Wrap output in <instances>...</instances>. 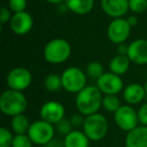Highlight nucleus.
I'll return each mask as SVG.
<instances>
[{"mask_svg":"<svg viewBox=\"0 0 147 147\" xmlns=\"http://www.w3.org/2000/svg\"><path fill=\"white\" fill-rule=\"evenodd\" d=\"M127 22H128L129 25L132 27V26H135V25L138 23V19H137L136 16L132 15V16H129L128 18H127Z\"/></svg>","mask_w":147,"mask_h":147,"instance_id":"34","label":"nucleus"},{"mask_svg":"<svg viewBox=\"0 0 147 147\" xmlns=\"http://www.w3.org/2000/svg\"><path fill=\"white\" fill-rule=\"evenodd\" d=\"M144 88H145V91H146V95H147V80H146V82H145Z\"/></svg>","mask_w":147,"mask_h":147,"instance_id":"36","label":"nucleus"},{"mask_svg":"<svg viewBox=\"0 0 147 147\" xmlns=\"http://www.w3.org/2000/svg\"><path fill=\"white\" fill-rule=\"evenodd\" d=\"M29 120L24 114H19L12 117L11 120V128L12 131L15 133V135H22L27 134L30 127Z\"/></svg>","mask_w":147,"mask_h":147,"instance_id":"20","label":"nucleus"},{"mask_svg":"<svg viewBox=\"0 0 147 147\" xmlns=\"http://www.w3.org/2000/svg\"><path fill=\"white\" fill-rule=\"evenodd\" d=\"M87 74L91 78H94L98 80L103 74H104V67L99 61H91L87 65Z\"/></svg>","mask_w":147,"mask_h":147,"instance_id":"23","label":"nucleus"},{"mask_svg":"<svg viewBox=\"0 0 147 147\" xmlns=\"http://www.w3.org/2000/svg\"><path fill=\"white\" fill-rule=\"evenodd\" d=\"M102 92L97 86H86L77 94L76 107L85 116L96 114L102 106Z\"/></svg>","mask_w":147,"mask_h":147,"instance_id":"1","label":"nucleus"},{"mask_svg":"<svg viewBox=\"0 0 147 147\" xmlns=\"http://www.w3.org/2000/svg\"><path fill=\"white\" fill-rule=\"evenodd\" d=\"M103 11L113 18H121L129 10V0H101Z\"/></svg>","mask_w":147,"mask_h":147,"instance_id":"14","label":"nucleus"},{"mask_svg":"<svg viewBox=\"0 0 147 147\" xmlns=\"http://www.w3.org/2000/svg\"><path fill=\"white\" fill-rule=\"evenodd\" d=\"M97 87L105 95H117L123 90V81L113 73H104L97 80Z\"/></svg>","mask_w":147,"mask_h":147,"instance_id":"10","label":"nucleus"},{"mask_svg":"<svg viewBox=\"0 0 147 147\" xmlns=\"http://www.w3.org/2000/svg\"><path fill=\"white\" fill-rule=\"evenodd\" d=\"M65 109L61 103L57 101H49L41 106L39 114L41 120L47 121L51 124H57L65 118Z\"/></svg>","mask_w":147,"mask_h":147,"instance_id":"11","label":"nucleus"},{"mask_svg":"<svg viewBox=\"0 0 147 147\" xmlns=\"http://www.w3.org/2000/svg\"><path fill=\"white\" fill-rule=\"evenodd\" d=\"M65 5L71 12L84 15L93 9L94 0H65Z\"/></svg>","mask_w":147,"mask_h":147,"instance_id":"18","label":"nucleus"},{"mask_svg":"<svg viewBox=\"0 0 147 147\" xmlns=\"http://www.w3.org/2000/svg\"><path fill=\"white\" fill-rule=\"evenodd\" d=\"M14 136L5 127L0 128V147H11Z\"/></svg>","mask_w":147,"mask_h":147,"instance_id":"24","label":"nucleus"},{"mask_svg":"<svg viewBox=\"0 0 147 147\" xmlns=\"http://www.w3.org/2000/svg\"><path fill=\"white\" fill-rule=\"evenodd\" d=\"M43 147H65V142L61 141V139L53 138L49 143H47Z\"/></svg>","mask_w":147,"mask_h":147,"instance_id":"32","label":"nucleus"},{"mask_svg":"<svg viewBox=\"0 0 147 147\" xmlns=\"http://www.w3.org/2000/svg\"><path fill=\"white\" fill-rule=\"evenodd\" d=\"M114 119L116 125L123 131L130 132L135 129L139 123L138 114L129 105H124L119 108L116 113H114Z\"/></svg>","mask_w":147,"mask_h":147,"instance_id":"8","label":"nucleus"},{"mask_svg":"<svg viewBox=\"0 0 147 147\" xmlns=\"http://www.w3.org/2000/svg\"><path fill=\"white\" fill-rule=\"evenodd\" d=\"M26 4V0H9L8 1L9 8L14 13H19L22 12V11H25Z\"/></svg>","mask_w":147,"mask_h":147,"instance_id":"28","label":"nucleus"},{"mask_svg":"<svg viewBox=\"0 0 147 147\" xmlns=\"http://www.w3.org/2000/svg\"><path fill=\"white\" fill-rule=\"evenodd\" d=\"M63 88L69 93H77L86 87L87 78L85 73L81 69L76 67H67L61 74Z\"/></svg>","mask_w":147,"mask_h":147,"instance_id":"5","label":"nucleus"},{"mask_svg":"<svg viewBox=\"0 0 147 147\" xmlns=\"http://www.w3.org/2000/svg\"><path fill=\"white\" fill-rule=\"evenodd\" d=\"M69 121H71L73 127H75V128H79V127L84 126L85 118L83 117V115L81 114V113H79V114L71 115V118H69Z\"/></svg>","mask_w":147,"mask_h":147,"instance_id":"30","label":"nucleus"},{"mask_svg":"<svg viewBox=\"0 0 147 147\" xmlns=\"http://www.w3.org/2000/svg\"><path fill=\"white\" fill-rule=\"evenodd\" d=\"M125 147H147V126H138L128 132Z\"/></svg>","mask_w":147,"mask_h":147,"instance_id":"15","label":"nucleus"},{"mask_svg":"<svg viewBox=\"0 0 147 147\" xmlns=\"http://www.w3.org/2000/svg\"><path fill=\"white\" fill-rule=\"evenodd\" d=\"M11 18H12V16H11L9 9L3 6L1 8V10H0V22L2 23V24H4L8 20H11Z\"/></svg>","mask_w":147,"mask_h":147,"instance_id":"31","label":"nucleus"},{"mask_svg":"<svg viewBox=\"0 0 147 147\" xmlns=\"http://www.w3.org/2000/svg\"><path fill=\"white\" fill-rule=\"evenodd\" d=\"M45 1L51 3V4H61V3L65 2V0H45Z\"/></svg>","mask_w":147,"mask_h":147,"instance_id":"35","label":"nucleus"},{"mask_svg":"<svg viewBox=\"0 0 147 147\" xmlns=\"http://www.w3.org/2000/svg\"><path fill=\"white\" fill-rule=\"evenodd\" d=\"M57 130L59 134L63 135V136H67V134L73 131V125H71V121L69 119H67V118H63L61 119L59 122H57Z\"/></svg>","mask_w":147,"mask_h":147,"instance_id":"26","label":"nucleus"},{"mask_svg":"<svg viewBox=\"0 0 147 147\" xmlns=\"http://www.w3.org/2000/svg\"><path fill=\"white\" fill-rule=\"evenodd\" d=\"M127 57L132 63L137 65L147 63V39L139 38L128 45Z\"/></svg>","mask_w":147,"mask_h":147,"instance_id":"12","label":"nucleus"},{"mask_svg":"<svg viewBox=\"0 0 147 147\" xmlns=\"http://www.w3.org/2000/svg\"><path fill=\"white\" fill-rule=\"evenodd\" d=\"M32 82V75L25 67H14L7 75L6 83L9 89L15 91L26 90Z\"/></svg>","mask_w":147,"mask_h":147,"instance_id":"7","label":"nucleus"},{"mask_svg":"<svg viewBox=\"0 0 147 147\" xmlns=\"http://www.w3.org/2000/svg\"><path fill=\"white\" fill-rule=\"evenodd\" d=\"M138 120L142 126H147V103L143 104L142 106L139 108L138 112Z\"/></svg>","mask_w":147,"mask_h":147,"instance_id":"29","label":"nucleus"},{"mask_svg":"<svg viewBox=\"0 0 147 147\" xmlns=\"http://www.w3.org/2000/svg\"><path fill=\"white\" fill-rule=\"evenodd\" d=\"M130 59L127 55H116L110 61L109 63V69L110 71L118 76H122L127 73L130 65Z\"/></svg>","mask_w":147,"mask_h":147,"instance_id":"19","label":"nucleus"},{"mask_svg":"<svg viewBox=\"0 0 147 147\" xmlns=\"http://www.w3.org/2000/svg\"><path fill=\"white\" fill-rule=\"evenodd\" d=\"M26 107L27 100L22 92L8 89L0 96V110L6 116L14 117L23 114Z\"/></svg>","mask_w":147,"mask_h":147,"instance_id":"2","label":"nucleus"},{"mask_svg":"<svg viewBox=\"0 0 147 147\" xmlns=\"http://www.w3.org/2000/svg\"><path fill=\"white\" fill-rule=\"evenodd\" d=\"M145 95V88L139 84H130L123 91V97L125 101L130 105H136L142 102Z\"/></svg>","mask_w":147,"mask_h":147,"instance_id":"16","label":"nucleus"},{"mask_svg":"<svg viewBox=\"0 0 147 147\" xmlns=\"http://www.w3.org/2000/svg\"><path fill=\"white\" fill-rule=\"evenodd\" d=\"M131 26L127 22V19L124 18H114L110 22L107 30L108 37L113 43L121 45L130 35Z\"/></svg>","mask_w":147,"mask_h":147,"instance_id":"9","label":"nucleus"},{"mask_svg":"<svg viewBox=\"0 0 147 147\" xmlns=\"http://www.w3.org/2000/svg\"><path fill=\"white\" fill-rule=\"evenodd\" d=\"M117 51H118V55H127L128 47H126L125 45L121 43V45H119L118 49H117Z\"/></svg>","mask_w":147,"mask_h":147,"instance_id":"33","label":"nucleus"},{"mask_svg":"<svg viewBox=\"0 0 147 147\" xmlns=\"http://www.w3.org/2000/svg\"><path fill=\"white\" fill-rule=\"evenodd\" d=\"M71 45L65 39L53 38L45 45L43 57L47 63L59 65L67 61L71 55Z\"/></svg>","mask_w":147,"mask_h":147,"instance_id":"3","label":"nucleus"},{"mask_svg":"<svg viewBox=\"0 0 147 147\" xmlns=\"http://www.w3.org/2000/svg\"><path fill=\"white\" fill-rule=\"evenodd\" d=\"M27 135L33 144L45 146L55 138V128L53 124L43 120H37L31 123Z\"/></svg>","mask_w":147,"mask_h":147,"instance_id":"6","label":"nucleus"},{"mask_svg":"<svg viewBox=\"0 0 147 147\" xmlns=\"http://www.w3.org/2000/svg\"><path fill=\"white\" fill-rule=\"evenodd\" d=\"M129 9L134 13H142L147 9V0H129Z\"/></svg>","mask_w":147,"mask_h":147,"instance_id":"27","label":"nucleus"},{"mask_svg":"<svg viewBox=\"0 0 147 147\" xmlns=\"http://www.w3.org/2000/svg\"><path fill=\"white\" fill-rule=\"evenodd\" d=\"M109 130V123L107 118L102 114L86 116L83 126V131L91 141H100L107 135Z\"/></svg>","mask_w":147,"mask_h":147,"instance_id":"4","label":"nucleus"},{"mask_svg":"<svg viewBox=\"0 0 147 147\" xmlns=\"http://www.w3.org/2000/svg\"><path fill=\"white\" fill-rule=\"evenodd\" d=\"M45 87L49 92H57L63 87L61 82V76H59L57 74H51L47 76L45 80Z\"/></svg>","mask_w":147,"mask_h":147,"instance_id":"22","label":"nucleus"},{"mask_svg":"<svg viewBox=\"0 0 147 147\" xmlns=\"http://www.w3.org/2000/svg\"><path fill=\"white\" fill-rule=\"evenodd\" d=\"M32 141L27 134L15 135L11 147H32Z\"/></svg>","mask_w":147,"mask_h":147,"instance_id":"25","label":"nucleus"},{"mask_svg":"<svg viewBox=\"0 0 147 147\" xmlns=\"http://www.w3.org/2000/svg\"><path fill=\"white\" fill-rule=\"evenodd\" d=\"M65 147H89L90 139L87 137L84 131L73 130L63 139Z\"/></svg>","mask_w":147,"mask_h":147,"instance_id":"17","label":"nucleus"},{"mask_svg":"<svg viewBox=\"0 0 147 147\" xmlns=\"http://www.w3.org/2000/svg\"><path fill=\"white\" fill-rule=\"evenodd\" d=\"M102 107L110 113H116L121 107L120 100L116 95H106L103 97Z\"/></svg>","mask_w":147,"mask_h":147,"instance_id":"21","label":"nucleus"},{"mask_svg":"<svg viewBox=\"0 0 147 147\" xmlns=\"http://www.w3.org/2000/svg\"><path fill=\"white\" fill-rule=\"evenodd\" d=\"M33 25L32 16L26 11L14 13L10 20L11 30L18 35H24L31 30Z\"/></svg>","mask_w":147,"mask_h":147,"instance_id":"13","label":"nucleus"}]
</instances>
